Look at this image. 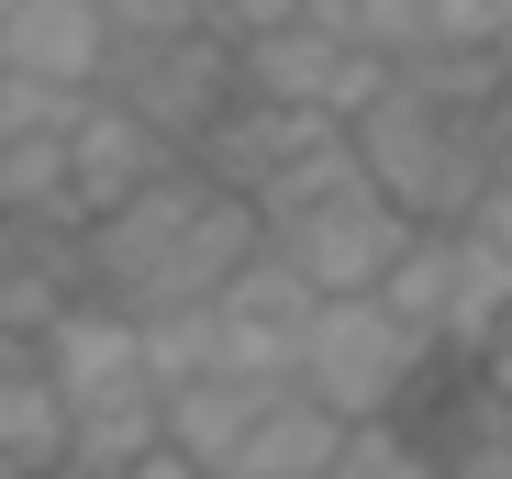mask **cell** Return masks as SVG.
Wrapping results in <instances>:
<instances>
[{"label": "cell", "instance_id": "44dd1931", "mask_svg": "<svg viewBox=\"0 0 512 479\" xmlns=\"http://www.w3.org/2000/svg\"><path fill=\"white\" fill-rule=\"evenodd\" d=\"M435 23H446V45L501 56V34H512V0H435Z\"/></svg>", "mask_w": 512, "mask_h": 479}, {"label": "cell", "instance_id": "cb8c5ba5", "mask_svg": "<svg viewBox=\"0 0 512 479\" xmlns=\"http://www.w3.org/2000/svg\"><path fill=\"white\" fill-rule=\"evenodd\" d=\"M468 223H479V234H490V246H501V257H512V179H490V201H479V212H468Z\"/></svg>", "mask_w": 512, "mask_h": 479}, {"label": "cell", "instance_id": "7a4b0ae2", "mask_svg": "<svg viewBox=\"0 0 512 479\" xmlns=\"http://www.w3.org/2000/svg\"><path fill=\"white\" fill-rule=\"evenodd\" d=\"M368 179L412 223H468L501 179V90H435V78H390V90L346 123Z\"/></svg>", "mask_w": 512, "mask_h": 479}, {"label": "cell", "instance_id": "7402d4cb", "mask_svg": "<svg viewBox=\"0 0 512 479\" xmlns=\"http://www.w3.org/2000/svg\"><path fill=\"white\" fill-rule=\"evenodd\" d=\"M290 12H301V0H212V34L245 45V34H268V23H290Z\"/></svg>", "mask_w": 512, "mask_h": 479}, {"label": "cell", "instance_id": "9a60e30c", "mask_svg": "<svg viewBox=\"0 0 512 479\" xmlns=\"http://www.w3.org/2000/svg\"><path fill=\"white\" fill-rule=\"evenodd\" d=\"M67 402H56V368H45V346H12V357H0V457H12V468H67Z\"/></svg>", "mask_w": 512, "mask_h": 479}, {"label": "cell", "instance_id": "8992f818", "mask_svg": "<svg viewBox=\"0 0 512 479\" xmlns=\"http://www.w3.org/2000/svg\"><path fill=\"white\" fill-rule=\"evenodd\" d=\"M245 90H256V101H301V112L357 123V112L390 90V56L357 34V12H346V0H301L290 23L245 34Z\"/></svg>", "mask_w": 512, "mask_h": 479}, {"label": "cell", "instance_id": "d4e9b609", "mask_svg": "<svg viewBox=\"0 0 512 479\" xmlns=\"http://www.w3.org/2000/svg\"><path fill=\"white\" fill-rule=\"evenodd\" d=\"M501 179H512V90H501Z\"/></svg>", "mask_w": 512, "mask_h": 479}, {"label": "cell", "instance_id": "d6986e66", "mask_svg": "<svg viewBox=\"0 0 512 479\" xmlns=\"http://www.w3.org/2000/svg\"><path fill=\"white\" fill-rule=\"evenodd\" d=\"M334 479H435V457H423L401 424H357V435H346V468H334Z\"/></svg>", "mask_w": 512, "mask_h": 479}, {"label": "cell", "instance_id": "7c38bea8", "mask_svg": "<svg viewBox=\"0 0 512 479\" xmlns=\"http://www.w3.org/2000/svg\"><path fill=\"white\" fill-rule=\"evenodd\" d=\"M334 134H346L334 112H301V101H256V90H245V101H234V112L201 134V168H212V179H234V190L256 201V190H268L279 168H301V156H312V145H334Z\"/></svg>", "mask_w": 512, "mask_h": 479}, {"label": "cell", "instance_id": "5bb4252c", "mask_svg": "<svg viewBox=\"0 0 512 479\" xmlns=\"http://www.w3.org/2000/svg\"><path fill=\"white\" fill-rule=\"evenodd\" d=\"M346 435H357L346 413H323L312 390H290V402L223 457V479H334V468H346Z\"/></svg>", "mask_w": 512, "mask_h": 479}, {"label": "cell", "instance_id": "ffe728a7", "mask_svg": "<svg viewBox=\"0 0 512 479\" xmlns=\"http://www.w3.org/2000/svg\"><path fill=\"white\" fill-rule=\"evenodd\" d=\"M112 12V45H167V34H201L212 0H101Z\"/></svg>", "mask_w": 512, "mask_h": 479}, {"label": "cell", "instance_id": "9c48e42d", "mask_svg": "<svg viewBox=\"0 0 512 479\" xmlns=\"http://www.w3.org/2000/svg\"><path fill=\"white\" fill-rule=\"evenodd\" d=\"M179 168V145H167L145 112H123L112 90H90V112L67 123V212H78V234L90 223H112L145 179H167Z\"/></svg>", "mask_w": 512, "mask_h": 479}, {"label": "cell", "instance_id": "277c9868", "mask_svg": "<svg viewBox=\"0 0 512 479\" xmlns=\"http://www.w3.org/2000/svg\"><path fill=\"white\" fill-rule=\"evenodd\" d=\"M423 357H435V335L401 324L379 290H323L312 335H301V390H312L323 413H346V424H390L412 402Z\"/></svg>", "mask_w": 512, "mask_h": 479}, {"label": "cell", "instance_id": "6da1fadb", "mask_svg": "<svg viewBox=\"0 0 512 479\" xmlns=\"http://www.w3.org/2000/svg\"><path fill=\"white\" fill-rule=\"evenodd\" d=\"M256 246H268L256 201L234 179H212L201 156H179V168L145 179L112 223H90V279L123 312H190V301H223Z\"/></svg>", "mask_w": 512, "mask_h": 479}, {"label": "cell", "instance_id": "484cf974", "mask_svg": "<svg viewBox=\"0 0 512 479\" xmlns=\"http://www.w3.org/2000/svg\"><path fill=\"white\" fill-rule=\"evenodd\" d=\"M501 78H512V34H501Z\"/></svg>", "mask_w": 512, "mask_h": 479}, {"label": "cell", "instance_id": "603a6c76", "mask_svg": "<svg viewBox=\"0 0 512 479\" xmlns=\"http://www.w3.org/2000/svg\"><path fill=\"white\" fill-rule=\"evenodd\" d=\"M123 479H212V468H201V457H190L179 435H167V446H145V457H134Z\"/></svg>", "mask_w": 512, "mask_h": 479}, {"label": "cell", "instance_id": "2e32d148", "mask_svg": "<svg viewBox=\"0 0 512 479\" xmlns=\"http://www.w3.org/2000/svg\"><path fill=\"white\" fill-rule=\"evenodd\" d=\"M0 212H23V223H67V234H78V212H67V134H34V145L0 156Z\"/></svg>", "mask_w": 512, "mask_h": 479}, {"label": "cell", "instance_id": "8fae6325", "mask_svg": "<svg viewBox=\"0 0 512 479\" xmlns=\"http://www.w3.org/2000/svg\"><path fill=\"white\" fill-rule=\"evenodd\" d=\"M0 67L56 78V90H101L112 78V12L101 0H0Z\"/></svg>", "mask_w": 512, "mask_h": 479}, {"label": "cell", "instance_id": "ac0fdd59", "mask_svg": "<svg viewBox=\"0 0 512 479\" xmlns=\"http://www.w3.org/2000/svg\"><path fill=\"white\" fill-rule=\"evenodd\" d=\"M357 12V34L390 56V78L401 67H423V56H446V23H435V0H346Z\"/></svg>", "mask_w": 512, "mask_h": 479}, {"label": "cell", "instance_id": "ba28073f", "mask_svg": "<svg viewBox=\"0 0 512 479\" xmlns=\"http://www.w3.org/2000/svg\"><path fill=\"white\" fill-rule=\"evenodd\" d=\"M312 312H323V290H312L279 246H256V257L234 268V290L212 301V346H223V368L301 379V335H312Z\"/></svg>", "mask_w": 512, "mask_h": 479}, {"label": "cell", "instance_id": "30bf717a", "mask_svg": "<svg viewBox=\"0 0 512 479\" xmlns=\"http://www.w3.org/2000/svg\"><path fill=\"white\" fill-rule=\"evenodd\" d=\"M90 290H101V279H90V234L0 212V335H34V346H45Z\"/></svg>", "mask_w": 512, "mask_h": 479}, {"label": "cell", "instance_id": "4fadbf2b", "mask_svg": "<svg viewBox=\"0 0 512 479\" xmlns=\"http://www.w3.org/2000/svg\"><path fill=\"white\" fill-rule=\"evenodd\" d=\"M290 390L301 379H256V368H201V379H179V390H167V435H179L212 479H223V457L256 435V424H268L279 402H290Z\"/></svg>", "mask_w": 512, "mask_h": 479}, {"label": "cell", "instance_id": "e0dca14e", "mask_svg": "<svg viewBox=\"0 0 512 479\" xmlns=\"http://www.w3.org/2000/svg\"><path fill=\"white\" fill-rule=\"evenodd\" d=\"M78 112H90V90H56V78L0 67V156H12V145H34V134H67Z\"/></svg>", "mask_w": 512, "mask_h": 479}, {"label": "cell", "instance_id": "5b68a950", "mask_svg": "<svg viewBox=\"0 0 512 479\" xmlns=\"http://www.w3.org/2000/svg\"><path fill=\"white\" fill-rule=\"evenodd\" d=\"M379 301L401 312V324H423L435 346H501L512 324V257L490 246L479 223H423L401 268L379 279Z\"/></svg>", "mask_w": 512, "mask_h": 479}, {"label": "cell", "instance_id": "52a82bcc", "mask_svg": "<svg viewBox=\"0 0 512 479\" xmlns=\"http://www.w3.org/2000/svg\"><path fill=\"white\" fill-rule=\"evenodd\" d=\"M101 90L123 101V112H145L179 156H201V134L245 101V45L234 34H167V45H112V78Z\"/></svg>", "mask_w": 512, "mask_h": 479}, {"label": "cell", "instance_id": "3957f363", "mask_svg": "<svg viewBox=\"0 0 512 479\" xmlns=\"http://www.w3.org/2000/svg\"><path fill=\"white\" fill-rule=\"evenodd\" d=\"M256 223H268V246H279L312 290H379V279L401 268V246L423 234V223L368 179L357 134H334V145L301 156V168H279L268 190H256Z\"/></svg>", "mask_w": 512, "mask_h": 479}]
</instances>
